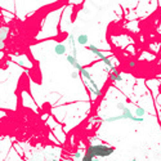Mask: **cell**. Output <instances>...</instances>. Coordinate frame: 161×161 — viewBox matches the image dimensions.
I'll return each instance as SVG.
<instances>
[{
  "label": "cell",
  "instance_id": "1",
  "mask_svg": "<svg viewBox=\"0 0 161 161\" xmlns=\"http://www.w3.org/2000/svg\"><path fill=\"white\" fill-rule=\"evenodd\" d=\"M113 151H115V148L113 147H110L107 144H90V146L86 148V152L85 155L90 156L92 159L97 157H108L110 155L113 154Z\"/></svg>",
  "mask_w": 161,
  "mask_h": 161
},
{
  "label": "cell",
  "instance_id": "2",
  "mask_svg": "<svg viewBox=\"0 0 161 161\" xmlns=\"http://www.w3.org/2000/svg\"><path fill=\"white\" fill-rule=\"evenodd\" d=\"M88 49H89V50H90V52H92V53H94V54H97V56H98V57H99V58H101V60H102V61H103V62H104V63H106V65H107V66H108V67H110V68H111V70H112L113 67H115V66H113V65H112V62H111V60H110V58H107V57H106V56H104V54H103V53H102V52H101V50H99V49H98V48H97V46H94V45H89V46H88Z\"/></svg>",
  "mask_w": 161,
  "mask_h": 161
},
{
  "label": "cell",
  "instance_id": "3",
  "mask_svg": "<svg viewBox=\"0 0 161 161\" xmlns=\"http://www.w3.org/2000/svg\"><path fill=\"white\" fill-rule=\"evenodd\" d=\"M67 61H68V63H70V65H72V67H74V68H76V70H77V71H80V70L82 68V66L79 63V62H77L76 57L71 56V54H70V56H67Z\"/></svg>",
  "mask_w": 161,
  "mask_h": 161
},
{
  "label": "cell",
  "instance_id": "4",
  "mask_svg": "<svg viewBox=\"0 0 161 161\" xmlns=\"http://www.w3.org/2000/svg\"><path fill=\"white\" fill-rule=\"evenodd\" d=\"M54 52H56V54H58V56H62V54L66 53V46L60 43V44H57L54 46Z\"/></svg>",
  "mask_w": 161,
  "mask_h": 161
},
{
  "label": "cell",
  "instance_id": "5",
  "mask_svg": "<svg viewBox=\"0 0 161 161\" xmlns=\"http://www.w3.org/2000/svg\"><path fill=\"white\" fill-rule=\"evenodd\" d=\"M80 75L82 76V77H85V79L86 80H88L89 82H92V81H94L93 79H92V76H90V74H89V71H88V70H86V68H84V67H82L81 70H80Z\"/></svg>",
  "mask_w": 161,
  "mask_h": 161
},
{
  "label": "cell",
  "instance_id": "6",
  "mask_svg": "<svg viewBox=\"0 0 161 161\" xmlns=\"http://www.w3.org/2000/svg\"><path fill=\"white\" fill-rule=\"evenodd\" d=\"M146 115V110L142 108V107H137L135 108V112H134V116L135 117H144Z\"/></svg>",
  "mask_w": 161,
  "mask_h": 161
},
{
  "label": "cell",
  "instance_id": "7",
  "mask_svg": "<svg viewBox=\"0 0 161 161\" xmlns=\"http://www.w3.org/2000/svg\"><path fill=\"white\" fill-rule=\"evenodd\" d=\"M77 43L81 44V45H85L86 43H88V35H85V34L79 35V37H77Z\"/></svg>",
  "mask_w": 161,
  "mask_h": 161
},
{
  "label": "cell",
  "instance_id": "8",
  "mask_svg": "<svg viewBox=\"0 0 161 161\" xmlns=\"http://www.w3.org/2000/svg\"><path fill=\"white\" fill-rule=\"evenodd\" d=\"M124 117L123 115L120 116H112V117H108V119H106V123H112V121H119V120H123Z\"/></svg>",
  "mask_w": 161,
  "mask_h": 161
},
{
  "label": "cell",
  "instance_id": "9",
  "mask_svg": "<svg viewBox=\"0 0 161 161\" xmlns=\"http://www.w3.org/2000/svg\"><path fill=\"white\" fill-rule=\"evenodd\" d=\"M81 161H93V159L90 157V156H88V155H85V154H84V156H82Z\"/></svg>",
  "mask_w": 161,
  "mask_h": 161
},
{
  "label": "cell",
  "instance_id": "10",
  "mask_svg": "<svg viewBox=\"0 0 161 161\" xmlns=\"http://www.w3.org/2000/svg\"><path fill=\"white\" fill-rule=\"evenodd\" d=\"M71 77H72V79H77V77H79V72H77V71H74V72L71 74Z\"/></svg>",
  "mask_w": 161,
  "mask_h": 161
},
{
  "label": "cell",
  "instance_id": "11",
  "mask_svg": "<svg viewBox=\"0 0 161 161\" xmlns=\"http://www.w3.org/2000/svg\"><path fill=\"white\" fill-rule=\"evenodd\" d=\"M129 66H130V67H135V66H137V62H135V61H130V62H129Z\"/></svg>",
  "mask_w": 161,
  "mask_h": 161
},
{
  "label": "cell",
  "instance_id": "12",
  "mask_svg": "<svg viewBox=\"0 0 161 161\" xmlns=\"http://www.w3.org/2000/svg\"><path fill=\"white\" fill-rule=\"evenodd\" d=\"M117 108L124 110V108H125V104H124V103H117Z\"/></svg>",
  "mask_w": 161,
  "mask_h": 161
},
{
  "label": "cell",
  "instance_id": "13",
  "mask_svg": "<svg viewBox=\"0 0 161 161\" xmlns=\"http://www.w3.org/2000/svg\"><path fill=\"white\" fill-rule=\"evenodd\" d=\"M74 157H75V159H80L81 157V154H80V152H76V154L74 155Z\"/></svg>",
  "mask_w": 161,
  "mask_h": 161
},
{
  "label": "cell",
  "instance_id": "14",
  "mask_svg": "<svg viewBox=\"0 0 161 161\" xmlns=\"http://www.w3.org/2000/svg\"><path fill=\"white\" fill-rule=\"evenodd\" d=\"M4 46H5V45H4V41L0 40V49H4Z\"/></svg>",
  "mask_w": 161,
  "mask_h": 161
},
{
  "label": "cell",
  "instance_id": "15",
  "mask_svg": "<svg viewBox=\"0 0 161 161\" xmlns=\"http://www.w3.org/2000/svg\"><path fill=\"white\" fill-rule=\"evenodd\" d=\"M93 161H99V159H97V157H94V159H93Z\"/></svg>",
  "mask_w": 161,
  "mask_h": 161
},
{
  "label": "cell",
  "instance_id": "16",
  "mask_svg": "<svg viewBox=\"0 0 161 161\" xmlns=\"http://www.w3.org/2000/svg\"><path fill=\"white\" fill-rule=\"evenodd\" d=\"M132 161H137V160H135V159H133V160H132Z\"/></svg>",
  "mask_w": 161,
  "mask_h": 161
}]
</instances>
